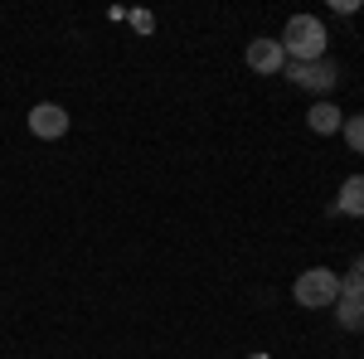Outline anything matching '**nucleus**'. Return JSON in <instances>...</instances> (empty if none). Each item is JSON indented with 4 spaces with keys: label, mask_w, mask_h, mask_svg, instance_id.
<instances>
[{
    "label": "nucleus",
    "mask_w": 364,
    "mask_h": 359,
    "mask_svg": "<svg viewBox=\"0 0 364 359\" xmlns=\"http://www.w3.org/2000/svg\"><path fill=\"white\" fill-rule=\"evenodd\" d=\"M326 25L316 15H291L287 29H282V49H287V63H321L326 58Z\"/></svg>",
    "instance_id": "f257e3e1"
},
{
    "label": "nucleus",
    "mask_w": 364,
    "mask_h": 359,
    "mask_svg": "<svg viewBox=\"0 0 364 359\" xmlns=\"http://www.w3.org/2000/svg\"><path fill=\"white\" fill-rule=\"evenodd\" d=\"M291 296H296V306H306V311H326V306L340 301V277L331 267H306V272L296 277Z\"/></svg>",
    "instance_id": "f03ea898"
},
{
    "label": "nucleus",
    "mask_w": 364,
    "mask_h": 359,
    "mask_svg": "<svg viewBox=\"0 0 364 359\" xmlns=\"http://www.w3.org/2000/svg\"><path fill=\"white\" fill-rule=\"evenodd\" d=\"M287 73H291V83L306 87V92H331L340 83V68L331 58H321V63H287Z\"/></svg>",
    "instance_id": "7ed1b4c3"
},
{
    "label": "nucleus",
    "mask_w": 364,
    "mask_h": 359,
    "mask_svg": "<svg viewBox=\"0 0 364 359\" xmlns=\"http://www.w3.org/2000/svg\"><path fill=\"white\" fill-rule=\"evenodd\" d=\"M29 132H34L39 141L68 136V112L58 107V102H39V107H29Z\"/></svg>",
    "instance_id": "20e7f679"
},
{
    "label": "nucleus",
    "mask_w": 364,
    "mask_h": 359,
    "mask_svg": "<svg viewBox=\"0 0 364 359\" xmlns=\"http://www.w3.org/2000/svg\"><path fill=\"white\" fill-rule=\"evenodd\" d=\"M243 58H248L252 73H262V78H272V73L287 68V49H282V39H252Z\"/></svg>",
    "instance_id": "39448f33"
},
{
    "label": "nucleus",
    "mask_w": 364,
    "mask_h": 359,
    "mask_svg": "<svg viewBox=\"0 0 364 359\" xmlns=\"http://www.w3.org/2000/svg\"><path fill=\"white\" fill-rule=\"evenodd\" d=\"M306 127L316 136H336L340 127H345V112H340L336 102H316V107L306 112Z\"/></svg>",
    "instance_id": "423d86ee"
},
{
    "label": "nucleus",
    "mask_w": 364,
    "mask_h": 359,
    "mask_svg": "<svg viewBox=\"0 0 364 359\" xmlns=\"http://www.w3.org/2000/svg\"><path fill=\"white\" fill-rule=\"evenodd\" d=\"M336 209H340V214H350V219H364V175H350V180L340 185Z\"/></svg>",
    "instance_id": "0eeeda50"
},
{
    "label": "nucleus",
    "mask_w": 364,
    "mask_h": 359,
    "mask_svg": "<svg viewBox=\"0 0 364 359\" xmlns=\"http://www.w3.org/2000/svg\"><path fill=\"white\" fill-rule=\"evenodd\" d=\"M336 321H340V331H364V296H340Z\"/></svg>",
    "instance_id": "6e6552de"
},
{
    "label": "nucleus",
    "mask_w": 364,
    "mask_h": 359,
    "mask_svg": "<svg viewBox=\"0 0 364 359\" xmlns=\"http://www.w3.org/2000/svg\"><path fill=\"white\" fill-rule=\"evenodd\" d=\"M340 136L350 141V151H360V156H364V117H360V112H355V117H345Z\"/></svg>",
    "instance_id": "1a4fd4ad"
},
{
    "label": "nucleus",
    "mask_w": 364,
    "mask_h": 359,
    "mask_svg": "<svg viewBox=\"0 0 364 359\" xmlns=\"http://www.w3.org/2000/svg\"><path fill=\"white\" fill-rule=\"evenodd\" d=\"M355 277H364V257H360V262H355Z\"/></svg>",
    "instance_id": "9d476101"
},
{
    "label": "nucleus",
    "mask_w": 364,
    "mask_h": 359,
    "mask_svg": "<svg viewBox=\"0 0 364 359\" xmlns=\"http://www.w3.org/2000/svg\"><path fill=\"white\" fill-rule=\"evenodd\" d=\"M257 359H262V355H257Z\"/></svg>",
    "instance_id": "9b49d317"
}]
</instances>
